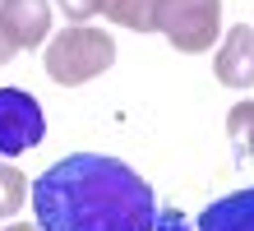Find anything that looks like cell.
<instances>
[{
  "label": "cell",
  "instance_id": "obj_11",
  "mask_svg": "<svg viewBox=\"0 0 254 231\" xmlns=\"http://www.w3.org/2000/svg\"><path fill=\"white\" fill-rule=\"evenodd\" d=\"M69 23H88L93 14H102V0H56Z\"/></svg>",
  "mask_w": 254,
  "mask_h": 231
},
{
  "label": "cell",
  "instance_id": "obj_7",
  "mask_svg": "<svg viewBox=\"0 0 254 231\" xmlns=\"http://www.w3.org/2000/svg\"><path fill=\"white\" fill-rule=\"evenodd\" d=\"M199 231H254V190H236L199 213Z\"/></svg>",
  "mask_w": 254,
  "mask_h": 231
},
{
  "label": "cell",
  "instance_id": "obj_3",
  "mask_svg": "<svg viewBox=\"0 0 254 231\" xmlns=\"http://www.w3.org/2000/svg\"><path fill=\"white\" fill-rule=\"evenodd\" d=\"M157 33L185 56H199L222 33V0H157Z\"/></svg>",
  "mask_w": 254,
  "mask_h": 231
},
{
  "label": "cell",
  "instance_id": "obj_9",
  "mask_svg": "<svg viewBox=\"0 0 254 231\" xmlns=\"http://www.w3.org/2000/svg\"><path fill=\"white\" fill-rule=\"evenodd\" d=\"M23 199H28V176L19 166L0 162V218H14L23 208Z\"/></svg>",
  "mask_w": 254,
  "mask_h": 231
},
{
  "label": "cell",
  "instance_id": "obj_12",
  "mask_svg": "<svg viewBox=\"0 0 254 231\" xmlns=\"http://www.w3.org/2000/svg\"><path fill=\"white\" fill-rule=\"evenodd\" d=\"M14 56H19V42H14V37H9V28L0 23V65H9Z\"/></svg>",
  "mask_w": 254,
  "mask_h": 231
},
{
  "label": "cell",
  "instance_id": "obj_8",
  "mask_svg": "<svg viewBox=\"0 0 254 231\" xmlns=\"http://www.w3.org/2000/svg\"><path fill=\"white\" fill-rule=\"evenodd\" d=\"M102 14L129 33H157V0H102Z\"/></svg>",
  "mask_w": 254,
  "mask_h": 231
},
{
  "label": "cell",
  "instance_id": "obj_5",
  "mask_svg": "<svg viewBox=\"0 0 254 231\" xmlns=\"http://www.w3.org/2000/svg\"><path fill=\"white\" fill-rule=\"evenodd\" d=\"M217 83L254 88V28L250 23L227 28V42L217 46Z\"/></svg>",
  "mask_w": 254,
  "mask_h": 231
},
{
  "label": "cell",
  "instance_id": "obj_1",
  "mask_svg": "<svg viewBox=\"0 0 254 231\" xmlns=\"http://www.w3.org/2000/svg\"><path fill=\"white\" fill-rule=\"evenodd\" d=\"M42 231H157L153 185L107 153H69L33 185Z\"/></svg>",
  "mask_w": 254,
  "mask_h": 231
},
{
  "label": "cell",
  "instance_id": "obj_4",
  "mask_svg": "<svg viewBox=\"0 0 254 231\" xmlns=\"http://www.w3.org/2000/svg\"><path fill=\"white\" fill-rule=\"evenodd\" d=\"M47 134V116L33 92L0 88V153H28Z\"/></svg>",
  "mask_w": 254,
  "mask_h": 231
},
{
  "label": "cell",
  "instance_id": "obj_10",
  "mask_svg": "<svg viewBox=\"0 0 254 231\" xmlns=\"http://www.w3.org/2000/svg\"><path fill=\"white\" fill-rule=\"evenodd\" d=\"M227 134H231V144L250 153L254 148V102H236L231 106V116H227Z\"/></svg>",
  "mask_w": 254,
  "mask_h": 231
},
{
  "label": "cell",
  "instance_id": "obj_14",
  "mask_svg": "<svg viewBox=\"0 0 254 231\" xmlns=\"http://www.w3.org/2000/svg\"><path fill=\"white\" fill-rule=\"evenodd\" d=\"M5 231H42V227H23V222H14V227H5Z\"/></svg>",
  "mask_w": 254,
  "mask_h": 231
},
{
  "label": "cell",
  "instance_id": "obj_2",
  "mask_svg": "<svg viewBox=\"0 0 254 231\" xmlns=\"http://www.w3.org/2000/svg\"><path fill=\"white\" fill-rule=\"evenodd\" d=\"M116 65V42L111 33L102 28H88V23H69L61 37L47 42V74L61 88H79L88 79H97L102 70Z\"/></svg>",
  "mask_w": 254,
  "mask_h": 231
},
{
  "label": "cell",
  "instance_id": "obj_13",
  "mask_svg": "<svg viewBox=\"0 0 254 231\" xmlns=\"http://www.w3.org/2000/svg\"><path fill=\"white\" fill-rule=\"evenodd\" d=\"M157 231H190L181 222V213H157Z\"/></svg>",
  "mask_w": 254,
  "mask_h": 231
},
{
  "label": "cell",
  "instance_id": "obj_6",
  "mask_svg": "<svg viewBox=\"0 0 254 231\" xmlns=\"http://www.w3.org/2000/svg\"><path fill=\"white\" fill-rule=\"evenodd\" d=\"M0 23L19 42V51H33L51 37V5L47 0H0Z\"/></svg>",
  "mask_w": 254,
  "mask_h": 231
}]
</instances>
